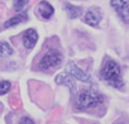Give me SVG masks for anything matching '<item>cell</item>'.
I'll return each instance as SVG.
<instances>
[{
    "label": "cell",
    "mask_w": 129,
    "mask_h": 124,
    "mask_svg": "<svg viewBox=\"0 0 129 124\" xmlns=\"http://www.w3.org/2000/svg\"><path fill=\"white\" fill-rule=\"evenodd\" d=\"M100 77L103 81H105L109 86L121 90L124 87V81L121 77V70L120 66L113 59H106L100 71Z\"/></svg>",
    "instance_id": "6da1fadb"
},
{
    "label": "cell",
    "mask_w": 129,
    "mask_h": 124,
    "mask_svg": "<svg viewBox=\"0 0 129 124\" xmlns=\"http://www.w3.org/2000/svg\"><path fill=\"white\" fill-rule=\"evenodd\" d=\"M104 103V96L94 89H84L79 92L76 99V108L80 110H87L96 108Z\"/></svg>",
    "instance_id": "7a4b0ae2"
},
{
    "label": "cell",
    "mask_w": 129,
    "mask_h": 124,
    "mask_svg": "<svg viewBox=\"0 0 129 124\" xmlns=\"http://www.w3.org/2000/svg\"><path fill=\"white\" fill-rule=\"evenodd\" d=\"M63 61V54L57 51V49H51L47 53H44V56L41 58L38 67L41 70H51V69H56L58 66H61Z\"/></svg>",
    "instance_id": "3957f363"
},
{
    "label": "cell",
    "mask_w": 129,
    "mask_h": 124,
    "mask_svg": "<svg viewBox=\"0 0 129 124\" xmlns=\"http://www.w3.org/2000/svg\"><path fill=\"white\" fill-rule=\"evenodd\" d=\"M66 74H69V75H71L74 79H76V80H79V81H82V82H85V84H91V85H94V79L87 74V72H85L82 69H80L75 62H69L67 64V66H66Z\"/></svg>",
    "instance_id": "277c9868"
},
{
    "label": "cell",
    "mask_w": 129,
    "mask_h": 124,
    "mask_svg": "<svg viewBox=\"0 0 129 124\" xmlns=\"http://www.w3.org/2000/svg\"><path fill=\"white\" fill-rule=\"evenodd\" d=\"M110 5L124 23H129V0H110Z\"/></svg>",
    "instance_id": "5b68a950"
},
{
    "label": "cell",
    "mask_w": 129,
    "mask_h": 124,
    "mask_svg": "<svg viewBox=\"0 0 129 124\" xmlns=\"http://www.w3.org/2000/svg\"><path fill=\"white\" fill-rule=\"evenodd\" d=\"M103 19V13L99 8L91 7L84 15V22L91 27H96Z\"/></svg>",
    "instance_id": "8992f818"
},
{
    "label": "cell",
    "mask_w": 129,
    "mask_h": 124,
    "mask_svg": "<svg viewBox=\"0 0 129 124\" xmlns=\"http://www.w3.org/2000/svg\"><path fill=\"white\" fill-rule=\"evenodd\" d=\"M22 39H23V44L27 49H33L37 41H38V33L36 29L30 28V29H27L23 36H22Z\"/></svg>",
    "instance_id": "52a82bcc"
},
{
    "label": "cell",
    "mask_w": 129,
    "mask_h": 124,
    "mask_svg": "<svg viewBox=\"0 0 129 124\" xmlns=\"http://www.w3.org/2000/svg\"><path fill=\"white\" fill-rule=\"evenodd\" d=\"M36 12H37V15H39L43 20H48V19L52 18L54 9L48 2H44L43 0V2H41L38 4V7L36 8Z\"/></svg>",
    "instance_id": "ba28073f"
},
{
    "label": "cell",
    "mask_w": 129,
    "mask_h": 124,
    "mask_svg": "<svg viewBox=\"0 0 129 124\" xmlns=\"http://www.w3.org/2000/svg\"><path fill=\"white\" fill-rule=\"evenodd\" d=\"M25 20H28L27 13H18L17 15L12 17L10 19H8V20L4 23V28H13V27L18 25V24L24 23Z\"/></svg>",
    "instance_id": "9c48e42d"
},
{
    "label": "cell",
    "mask_w": 129,
    "mask_h": 124,
    "mask_svg": "<svg viewBox=\"0 0 129 124\" xmlns=\"http://www.w3.org/2000/svg\"><path fill=\"white\" fill-rule=\"evenodd\" d=\"M56 81H57V84H61V85H64V86H69L72 91L76 90L74 77H72L71 75H69V74H59V75L56 77Z\"/></svg>",
    "instance_id": "30bf717a"
},
{
    "label": "cell",
    "mask_w": 129,
    "mask_h": 124,
    "mask_svg": "<svg viewBox=\"0 0 129 124\" xmlns=\"http://www.w3.org/2000/svg\"><path fill=\"white\" fill-rule=\"evenodd\" d=\"M63 8H64V10H66V13L69 14V17L71 19L79 18L81 15V13H82V9L80 7H75V5H72L70 3H66V4L63 5Z\"/></svg>",
    "instance_id": "8fae6325"
},
{
    "label": "cell",
    "mask_w": 129,
    "mask_h": 124,
    "mask_svg": "<svg viewBox=\"0 0 129 124\" xmlns=\"http://www.w3.org/2000/svg\"><path fill=\"white\" fill-rule=\"evenodd\" d=\"M13 54V48L8 42H0V57H7Z\"/></svg>",
    "instance_id": "7c38bea8"
},
{
    "label": "cell",
    "mask_w": 129,
    "mask_h": 124,
    "mask_svg": "<svg viewBox=\"0 0 129 124\" xmlns=\"http://www.w3.org/2000/svg\"><path fill=\"white\" fill-rule=\"evenodd\" d=\"M28 3H29V0H14V2H13V7H14V9L17 12H22Z\"/></svg>",
    "instance_id": "4fadbf2b"
},
{
    "label": "cell",
    "mask_w": 129,
    "mask_h": 124,
    "mask_svg": "<svg viewBox=\"0 0 129 124\" xmlns=\"http://www.w3.org/2000/svg\"><path fill=\"white\" fill-rule=\"evenodd\" d=\"M10 87H12V84L9 82V81H0V95H4V94H7L9 90H10Z\"/></svg>",
    "instance_id": "5bb4252c"
},
{
    "label": "cell",
    "mask_w": 129,
    "mask_h": 124,
    "mask_svg": "<svg viewBox=\"0 0 129 124\" xmlns=\"http://www.w3.org/2000/svg\"><path fill=\"white\" fill-rule=\"evenodd\" d=\"M18 124H34V121H33L30 118H28V116H23V118L19 120Z\"/></svg>",
    "instance_id": "9a60e30c"
}]
</instances>
